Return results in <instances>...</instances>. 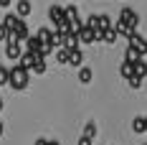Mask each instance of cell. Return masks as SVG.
Here are the masks:
<instances>
[{
  "mask_svg": "<svg viewBox=\"0 0 147 145\" xmlns=\"http://www.w3.org/2000/svg\"><path fill=\"white\" fill-rule=\"evenodd\" d=\"M36 145H48V140H43V138H41V140H36Z\"/></svg>",
  "mask_w": 147,
  "mask_h": 145,
  "instance_id": "f1b7e54d",
  "label": "cell"
},
{
  "mask_svg": "<svg viewBox=\"0 0 147 145\" xmlns=\"http://www.w3.org/2000/svg\"><path fill=\"white\" fill-rule=\"evenodd\" d=\"M74 48H69V46H61L59 54H56V59H59V64H69V56H71Z\"/></svg>",
  "mask_w": 147,
  "mask_h": 145,
  "instance_id": "4fadbf2b",
  "label": "cell"
},
{
  "mask_svg": "<svg viewBox=\"0 0 147 145\" xmlns=\"http://www.w3.org/2000/svg\"><path fill=\"white\" fill-rule=\"evenodd\" d=\"M0 110H3V99H0Z\"/></svg>",
  "mask_w": 147,
  "mask_h": 145,
  "instance_id": "836d02e7",
  "label": "cell"
},
{
  "mask_svg": "<svg viewBox=\"0 0 147 145\" xmlns=\"http://www.w3.org/2000/svg\"><path fill=\"white\" fill-rule=\"evenodd\" d=\"M5 44H8V48H5V56H8V59H15V61H18V59H20V54H23V48H20V41H15L13 36H8V38H5Z\"/></svg>",
  "mask_w": 147,
  "mask_h": 145,
  "instance_id": "7a4b0ae2",
  "label": "cell"
},
{
  "mask_svg": "<svg viewBox=\"0 0 147 145\" xmlns=\"http://www.w3.org/2000/svg\"><path fill=\"white\" fill-rule=\"evenodd\" d=\"M119 74H122V79H129L134 74V66H132V61H124L122 66H119Z\"/></svg>",
  "mask_w": 147,
  "mask_h": 145,
  "instance_id": "9a60e30c",
  "label": "cell"
},
{
  "mask_svg": "<svg viewBox=\"0 0 147 145\" xmlns=\"http://www.w3.org/2000/svg\"><path fill=\"white\" fill-rule=\"evenodd\" d=\"M18 64L23 66V69H33V64H36V54H30V51H26V54H20V59H18Z\"/></svg>",
  "mask_w": 147,
  "mask_h": 145,
  "instance_id": "30bf717a",
  "label": "cell"
},
{
  "mask_svg": "<svg viewBox=\"0 0 147 145\" xmlns=\"http://www.w3.org/2000/svg\"><path fill=\"white\" fill-rule=\"evenodd\" d=\"M3 132H5V127H3V122H0V135H3Z\"/></svg>",
  "mask_w": 147,
  "mask_h": 145,
  "instance_id": "4dcf8cb0",
  "label": "cell"
},
{
  "mask_svg": "<svg viewBox=\"0 0 147 145\" xmlns=\"http://www.w3.org/2000/svg\"><path fill=\"white\" fill-rule=\"evenodd\" d=\"M48 145H61V143H59V140H48Z\"/></svg>",
  "mask_w": 147,
  "mask_h": 145,
  "instance_id": "f546056e",
  "label": "cell"
},
{
  "mask_svg": "<svg viewBox=\"0 0 147 145\" xmlns=\"http://www.w3.org/2000/svg\"><path fill=\"white\" fill-rule=\"evenodd\" d=\"M81 61H84V54H81L79 48H74L71 56H69V64H71V66H81Z\"/></svg>",
  "mask_w": 147,
  "mask_h": 145,
  "instance_id": "2e32d148",
  "label": "cell"
},
{
  "mask_svg": "<svg viewBox=\"0 0 147 145\" xmlns=\"http://www.w3.org/2000/svg\"><path fill=\"white\" fill-rule=\"evenodd\" d=\"M84 26H89V28H94V31H99V15H89Z\"/></svg>",
  "mask_w": 147,
  "mask_h": 145,
  "instance_id": "7402d4cb",
  "label": "cell"
},
{
  "mask_svg": "<svg viewBox=\"0 0 147 145\" xmlns=\"http://www.w3.org/2000/svg\"><path fill=\"white\" fill-rule=\"evenodd\" d=\"M91 79H94V69H89V66H81V69H79V82H81V84H89Z\"/></svg>",
  "mask_w": 147,
  "mask_h": 145,
  "instance_id": "7c38bea8",
  "label": "cell"
},
{
  "mask_svg": "<svg viewBox=\"0 0 147 145\" xmlns=\"http://www.w3.org/2000/svg\"><path fill=\"white\" fill-rule=\"evenodd\" d=\"M63 13H66L69 20H74V18H79V8L76 5H69V8H63Z\"/></svg>",
  "mask_w": 147,
  "mask_h": 145,
  "instance_id": "ffe728a7",
  "label": "cell"
},
{
  "mask_svg": "<svg viewBox=\"0 0 147 145\" xmlns=\"http://www.w3.org/2000/svg\"><path fill=\"white\" fill-rule=\"evenodd\" d=\"M8 79H10V69L0 66V87H3V84H8Z\"/></svg>",
  "mask_w": 147,
  "mask_h": 145,
  "instance_id": "cb8c5ba5",
  "label": "cell"
},
{
  "mask_svg": "<svg viewBox=\"0 0 147 145\" xmlns=\"http://www.w3.org/2000/svg\"><path fill=\"white\" fill-rule=\"evenodd\" d=\"M142 51H145V54H147V44H145V48H142Z\"/></svg>",
  "mask_w": 147,
  "mask_h": 145,
  "instance_id": "d6a6232c",
  "label": "cell"
},
{
  "mask_svg": "<svg viewBox=\"0 0 147 145\" xmlns=\"http://www.w3.org/2000/svg\"><path fill=\"white\" fill-rule=\"evenodd\" d=\"M30 71H36V74H46V59H38L36 56V64H33V69Z\"/></svg>",
  "mask_w": 147,
  "mask_h": 145,
  "instance_id": "d6986e66",
  "label": "cell"
},
{
  "mask_svg": "<svg viewBox=\"0 0 147 145\" xmlns=\"http://www.w3.org/2000/svg\"><path fill=\"white\" fill-rule=\"evenodd\" d=\"M102 41H107V44H114V41H117V31H114V28L102 31Z\"/></svg>",
  "mask_w": 147,
  "mask_h": 145,
  "instance_id": "ac0fdd59",
  "label": "cell"
},
{
  "mask_svg": "<svg viewBox=\"0 0 147 145\" xmlns=\"http://www.w3.org/2000/svg\"><path fill=\"white\" fill-rule=\"evenodd\" d=\"M48 18H51V20H53V26L59 28L61 23L66 20V13H63V8H61V5H51V10H48Z\"/></svg>",
  "mask_w": 147,
  "mask_h": 145,
  "instance_id": "5b68a950",
  "label": "cell"
},
{
  "mask_svg": "<svg viewBox=\"0 0 147 145\" xmlns=\"http://www.w3.org/2000/svg\"><path fill=\"white\" fill-rule=\"evenodd\" d=\"M8 84L15 89V92H20V89L28 87V69H23L20 64L10 69V79H8Z\"/></svg>",
  "mask_w": 147,
  "mask_h": 145,
  "instance_id": "6da1fadb",
  "label": "cell"
},
{
  "mask_svg": "<svg viewBox=\"0 0 147 145\" xmlns=\"http://www.w3.org/2000/svg\"><path fill=\"white\" fill-rule=\"evenodd\" d=\"M132 66H134V76H140V79H145V76H147V61L137 59V61H132Z\"/></svg>",
  "mask_w": 147,
  "mask_h": 145,
  "instance_id": "8fae6325",
  "label": "cell"
},
{
  "mask_svg": "<svg viewBox=\"0 0 147 145\" xmlns=\"http://www.w3.org/2000/svg\"><path fill=\"white\" fill-rule=\"evenodd\" d=\"M0 66H3V59H0Z\"/></svg>",
  "mask_w": 147,
  "mask_h": 145,
  "instance_id": "e575fe53",
  "label": "cell"
},
{
  "mask_svg": "<svg viewBox=\"0 0 147 145\" xmlns=\"http://www.w3.org/2000/svg\"><path fill=\"white\" fill-rule=\"evenodd\" d=\"M76 36H79V44H94V28L89 26H81L76 31Z\"/></svg>",
  "mask_w": 147,
  "mask_h": 145,
  "instance_id": "8992f818",
  "label": "cell"
},
{
  "mask_svg": "<svg viewBox=\"0 0 147 145\" xmlns=\"http://www.w3.org/2000/svg\"><path fill=\"white\" fill-rule=\"evenodd\" d=\"M112 28V20H109V15H99V31H107Z\"/></svg>",
  "mask_w": 147,
  "mask_h": 145,
  "instance_id": "603a6c76",
  "label": "cell"
},
{
  "mask_svg": "<svg viewBox=\"0 0 147 145\" xmlns=\"http://www.w3.org/2000/svg\"><path fill=\"white\" fill-rule=\"evenodd\" d=\"M26 48H28L30 54H36V56H38V54H41V48H43V41H41L38 36H28V38H26Z\"/></svg>",
  "mask_w": 147,
  "mask_h": 145,
  "instance_id": "52a82bcc",
  "label": "cell"
},
{
  "mask_svg": "<svg viewBox=\"0 0 147 145\" xmlns=\"http://www.w3.org/2000/svg\"><path fill=\"white\" fill-rule=\"evenodd\" d=\"M84 135L94 140V135H96V122H86V127H84Z\"/></svg>",
  "mask_w": 147,
  "mask_h": 145,
  "instance_id": "44dd1931",
  "label": "cell"
},
{
  "mask_svg": "<svg viewBox=\"0 0 147 145\" xmlns=\"http://www.w3.org/2000/svg\"><path fill=\"white\" fill-rule=\"evenodd\" d=\"M10 36H13L15 41H26V38L30 36V33H28V26H26V20H23V18H20V20H18V23L13 26V31H10Z\"/></svg>",
  "mask_w": 147,
  "mask_h": 145,
  "instance_id": "277c9868",
  "label": "cell"
},
{
  "mask_svg": "<svg viewBox=\"0 0 147 145\" xmlns=\"http://www.w3.org/2000/svg\"><path fill=\"white\" fill-rule=\"evenodd\" d=\"M142 48L140 46H134V44H129L127 46V54H124V61H137V59H142Z\"/></svg>",
  "mask_w": 147,
  "mask_h": 145,
  "instance_id": "9c48e42d",
  "label": "cell"
},
{
  "mask_svg": "<svg viewBox=\"0 0 147 145\" xmlns=\"http://www.w3.org/2000/svg\"><path fill=\"white\" fill-rule=\"evenodd\" d=\"M18 20H20V18H18V15H15V13H8V15H5V18H3V26H5V28H8V31H13V26H15V23H18Z\"/></svg>",
  "mask_w": 147,
  "mask_h": 145,
  "instance_id": "e0dca14e",
  "label": "cell"
},
{
  "mask_svg": "<svg viewBox=\"0 0 147 145\" xmlns=\"http://www.w3.org/2000/svg\"><path fill=\"white\" fill-rule=\"evenodd\" d=\"M8 36H10V31L5 28V26H3V23H0V41H5V38H8Z\"/></svg>",
  "mask_w": 147,
  "mask_h": 145,
  "instance_id": "484cf974",
  "label": "cell"
},
{
  "mask_svg": "<svg viewBox=\"0 0 147 145\" xmlns=\"http://www.w3.org/2000/svg\"><path fill=\"white\" fill-rule=\"evenodd\" d=\"M145 132H147V115H145Z\"/></svg>",
  "mask_w": 147,
  "mask_h": 145,
  "instance_id": "1f68e13d",
  "label": "cell"
},
{
  "mask_svg": "<svg viewBox=\"0 0 147 145\" xmlns=\"http://www.w3.org/2000/svg\"><path fill=\"white\" fill-rule=\"evenodd\" d=\"M132 130H134V135H145V117H134Z\"/></svg>",
  "mask_w": 147,
  "mask_h": 145,
  "instance_id": "5bb4252c",
  "label": "cell"
},
{
  "mask_svg": "<svg viewBox=\"0 0 147 145\" xmlns=\"http://www.w3.org/2000/svg\"><path fill=\"white\" fill-rule=\"evenodd\" d=\"M119 20H124V23H127L132 31H137V26H140V15L134 13L132 8H122V15H119Z\"/></svg>",
  "mask_w": 147,
  "mask_h": 145,
  "instance_id": "3957f363",
  "label": "cell"
},
{
  "mask_svg": "<svg viewBox=\"0 0 147 145\" xmlns=\"http://www.w3.org/2000/svg\"><path fill=\"white\" fill-rule=\"evenodd\" d=\"M10 5V0H0V8H8Z\"/></svg>",
  "mask_w": 147,
  "mask_h": 145,
  "instance_id": "83f0119b",
  "label": "cell"
},
{
  "mask_svg": "<svg viewBox=\"0 0 147 145\" xmlns=\"http://www.w3.org/2000/svg\"><path fill=\"white\" fill-rule=\"evenodd\" d=\"M127 82H129V87H132V89H140V87H142V79H140V76H134V74L127 79Z\"/></svg>",
  "mask_w": 147,
  "mask_h": 145,
  "instance_id": "d4e9b609",
  "label": "cell"
},
{
  "mask_svg": "<svg viewBox=\"0 0 147 145\" xmlns=\"http://www.w3.org/2000/svg\"><path fill=\"white\" fill-rule=\"evenodd\" d=\"M79 145H91V138H86V135H81V138H79Z\"/></svg>",
  "mask_w": 147,
  "mask_h": 145,
  "instance_id": "4316f807",
  "label": "cell"
},
{
  "mask_svg": "<svg viewBox=\"0 0 147 145\" xmlns=\"http://www.w3.org/2000/svg\"><path fill=\"white\" fill-rule=\"evenodd\" d=\"M30 8H33L30 0H18V5H15V15H18V18H28V15H30Z\"/></svg>",
  "mask_w": 147,
  "mask_h": 145,
  "instance_id": "ba28073f",
  "label": "cell"
}]
</instances>
